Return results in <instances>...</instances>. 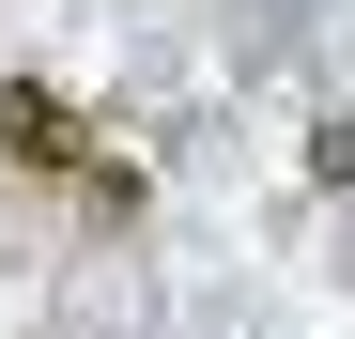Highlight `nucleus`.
Returning a JSON list of instances; mask_svg holds the SVG:
<instances>
[{
  "mask_svg": "<svg viewBox=\"0 0 355 339\" xmlns=\"http://www.w3.org/2000/svg\"><path fill=\"white\" fill-rule=\"evenodd\" d=\"M0 154H16V170H46V185H78V216H108V232L139 216V170H124V154H93V139H78V108L46 93V77H16V93H0Z\"/></svg>",
  "mask_w": 355,
  "mask_h": 339,
  "instance_id": "f257e3e1",
  "label": "nucleus"
}]
</instances>
